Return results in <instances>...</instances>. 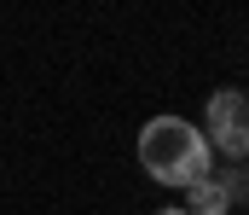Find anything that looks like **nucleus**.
<instances>
[{
	"instance_id": "nucleus-1",
	"label": "nucleus",
	"mask_w": 249,
	"mask_h": 215,
	"mask_svg": "<svg viewBox=\"0 0 249 215\" xmlns=\"http://www.w3.org/2000/svg\"><path fill=\"white\" fill-rule=\"evenodd\" d=\"M139 169L157 180V186H197L214 175V151L203 140V128L162 111L139 128Z\"/></svg>"
},
{
	"instance_id": "nucleus-2",
	"label": "nucleus",
	"mask_w": 249,
	"mask_h": 215,
	"mask_svg": "<svg viewBox=\"0 0 249 215\" xmlns=\"http://www.w3.org/2000/svg\"><path fill=\"white\" fill-rule=\"evenodd\" d=\"M203 140L214 157H232L244 163L249 157V93L238 87H214L209 105H203Z\"/></svg>"
},
{
	"instance_id": "nucleus-3",
	"label": "nucleus",
	"mask_w": 249,
	"mask_h": 215,
	"mask_svg": "<svg viewBox=\"0 0 249 215\" xmlns=\"http://www.w3.org/2000/svg\"><path fill=\"white\" fill-rule=\"evenodd\" d=\"M186 215H232V175H209L186 186Z\"/></svg>"
},
{
	"instance_id": "nucleus-4",
	"label": "nucleus",
	"mask_w": 249,
	"mask_h": 215,
	"mask_svg": "<svg viewBox=\"0 0 249 215\" xmlns=\"http://www.w3.org/2000/svg\"><path fill=\"white\" fill-rule=\"evenodd\" d=\"M151 215H186V210H180V204H168V210H151Z\"/></svg>"
}]
</instances>
